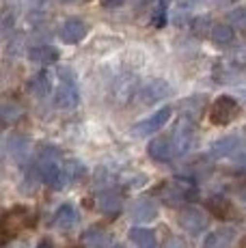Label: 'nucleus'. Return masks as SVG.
<instances>
[{
	"label": "nucleus",
	"mask_w": 246,
	"mask_h": 248,
	"mask_svg": "<svg viewBox=\"0 0 246 248\" xmlns=\"http://www.w3.org/2000/svg\"><path fill=\"white\" fill-rule=\"evenodd\" d=\"M59 78H61V84H59V89L54 91V106L63 108V110H69V108H74L76 104H78V89H76L74 71L67 67H61Z\"/></svg>",
	"instance_id": "obj_1"
},
{
	"label": "nucleus",
	"mask_w": 246,
	"mask_h": 248,
	"mask_svg": "<svg viewBox=\"0 0 246 248\" xmlns=\"http://www.w3.org/2000/svg\"><path fill=\"white\" fill-rule=\"evenodd\" d=\"M240 114V102L231 95H220L210 108V121L214 125H229L231 121H235Z\"/></svg>",
	"instance_id": "obj_2"
},
{
	"label": "nucleus",
	"mask_w": 246,
	"mask_h": 248,
	"mask_svg": "<svg viewBox=\"0 0 246 248\" xmlns=\"http://www.w3.org/2000/svg\"><path fill=\"white\" fill-rule=\"evenodd\" d=\"M197 190H195V184L188 179H175V181H167L158 188V197L162 201H167L169 205H177V203H184L188 201L190 197H195Z\"/></svg>",
	"instance_id": "obj_3"
},
{
	"label": "nucleus",
	"mask_w": 246,
	"mask_h": 248,
	"mask_svg": "<svg viewBox=\"0 0 246 248\" xmlns=\"http://www.w3.org/2000/svg\"><path fill=\"white\" fill-rule=\"evenodd\" d=\"M171 112H173L171 106L160 108V110H155V114H151L149 119H145V121L136 123V125L132 127V134H134V136H149V134H155V132H160L164 125H167V121L171 119Z\"/></svg>",
	"instance_id": "obj_4"
},
{
	"label": "nucleus",
	"mask_w": 246,
	"mask_h": 248,
	"mask_svg": "<svg viewBox=\"0 0 246 248\" xmlns=\"http://www.w3.org/2000/svg\"><path fill=\"white\" fill-rule=\"evenodd\" d=\"M179 225L190 235H199L207 229V214L199 207H186L179 212Z\"/></svg>",
	"instance_id": "obj_5"
},
{
	"label": "nucleus",
	"mask_w": 246,
	"mask_h": 248,
	"mask_svg": "<svg viewBox=\"0 0 246 248\" xmlns=\"http://www.w3.org/2000/svg\"><path fill=\"white\" fill-rule=\"evenodd\" d=\"M244 145L246 140L240 134H227L212 145V155H216V158H231V155L240 154L244 149Z\"/></svg>",
	"instance_id": "obj_6"
},
{
	"label": "nucleus",
	"mask_w": 246,
	"mask_h": 248,
	"mask_svg": "<svg viewBox=\"0 0 246 248\" xmlns=\"http://www.w3.org/2000/svg\"><path fill=\"white\" fill-rule=\"evenodd\" d=\"M171 91L173 89H171V84H169L167 80L155 78V80H149V82L140 89L138 97H140V102L143 104H155V102H162L164 97H169Z\"/></svg>",
	"instance_id": "obj_7"
},
{
	"label": "nucleus",
	"mask_w": 246,
	"mask_h": 248,
	"mask_svg": "<svg viewBox=\"0 0 246 248\" xmlns=\"http://www.w3.org/2000/svg\"><path fill=\"white\" fill-rule=\"evenodd\" d=\"M149 158L155 162H171L175 158V147L171 136H155L147 147Z\"/></svg>",
	"instance_id": "obj_8"
},
{
	"label": "nucleus",
	"mask_w": 246,
	"mask_h": 248,
	"mask_svg": "<svg viewBox=\"0 0 246 248\" xmlns=\"http://www.w3.org/2000/svg\"><path fill=\"white\" fill-rule=\"evenodd\" d=\"M87 32H89V26L80 20V17H69V20L63 22L59 35L65 44H80V41L87 37Z\"/></svg>",
	"instance_id": "obj_9"
},
{
	"label": "nucleus",
	"mask_w": 246,
	"mask_h": 248,
	"mask_svg": "<svg viewBox=\"0 0 246 248\" xmlns=\"http://www.w3.org/2000/svg\"><path fill=\"white\" fill-rule=\"evenodd\" d=\"M127 214H130V218L134 222H149V220H154V218L158 216V207H155V203L151 201V199L140 197V199H136V201L130 205Z\"/></svg>",
	"instance_id": "obj_10"
},
{
	"label": "nucleus",
	"mask_w": 246,
	"mask_h": 248,
	"mask_svg": "<svg viewBox=\"0 0 246 248\" xmlns=\"http://www.w3.org/2000/svg\"><path fill=\"white\" fill-rule=\"evenodd\" d=\"M11 225H15L13 227V231H11V235H15L20 229H28V227L35 225V216H32L26 207H15V209H11V212H7V216H4L2 231L4 229H9Z\"/></svg>",
	"instance_id": "obj_11"
},
{
	"label": "nucleus",
	"mask_w": 246,
	"mask_h": 248,
	"mask_svg": "<svg viewBox=\"0 0 246 248\" xmlns=\"http://www.w3.org/2000/svg\"><path fill=\"white\" fill-rule=\"evenodd\" d=\"M121 205L123 199L117 190H104L97 194V209L104 216H117L121 212Z\"/></svg>",
	"instance_id": "obj_12"
},
{
	"label": "nucleus",
	"mask_w": 246,
	"mask_h": 248,
	"mask_svg": "<svg viewBox=\"0 0 246 248\" xmlns=\"http://www.w3.org/2000/svg\"><path fill=\"white\" fill-rule=\"evenodd\" d=\"M235 240H238V233L233 229H218L207 235L203 248H233Z\"/></svg>",
	"instance_id": "obj_13"
},
{
	"label": "nucleus",
	"mask_w": 246,
	"mask_h": 248,
	"mask_svg": "<svg viewBox=\"0 0 246 248\" xmlns=\"http://www.w3.org/2000/svg\"><path fill=\"white\" fill-rule=\"evenodd\" d=\"M76 225H78V212L74 209V205H61L54 214V227L61 231H72Z\"/></svg>",
	"instance_id": "obj_14"
},
{
	"label": "nucleus",
	"mask_w": 246,
	"mask_h": 248,
	"mask_svg": "<svg viewBox=\"0 0 246 248\" xmlns=\"http://www.w3.org/2000/svg\"><path fill=\"white\" fill-rule=\"evenodd\" d=\"M207 209H210V214L212 216H216L218 220H235V216H238V212H235V207L231 205V201L220 199V197L210 199Z\"/></svg>",
	"instance_id": "obj_15"
},
{
	"label": "nucleus",
	"mask_w": 246,
	"mask_h": 248,
	"mask_svg": "<svg viewBox=\"0 0 246 248\" xmlns=\"http://www.w3.org/2000/svg\"><path fill=\"white\" fill-rule=\"evenodd\" d=\"M32 63H39V65H52L59 61V50L52 46H37L28 52Z\"/></svg>",
	"instance_id": "obj_16"
},
{
	"label": "nucleus",
	"mask_w": 246,
	"mask_h": 248,
	"mask_svg": "<svg viewBox=\"0 0 246 248\" xmlns=\"http://www.w3.org/2000/svg\"><path fill=\"white\" fill-rule=\"evenodd\" d=\"M7 149H9V154H11L15 160H22V158H26L28 151H31V142H28L24 136L13 134L7 140Z\"/></svg>",
	"instance_id": "obj_17"
},
{
	"label": "nucleus",
	"mask_w": 246,
	"mask_h": 248,
	"mask_svg": "<svg viewBox=\"0 0 246 248\" xmlns=\"http://www.w3.org/2000/svg\"><path fill=\"white\" fill-rule=\"evenodd\" d=\"M130 240L136 248H155V235L149 229H132L130 231Z\"/></svg>",
	"instance_id": "obj_18"
},
{
	"label": "nucleus",
	"mask_w": 246,
	"mask_h": 248,
	"mask_svg": "<svg viewBox=\"0 0 246 248\" xmlns=\"http://www.w3.org/2000/svg\"><path fill=\"white\" fill-rule=\"evenodd\" d=\"M63 173H65V184H76V181H80L87 175V169H84V164L82 162H78V160H69L67 164L63 166Z\"/></svg>",
	"instance_id": "obj_19"
},
{
	"label": "nucleus",
	"mask_w": 246,
	"mask_h": 248,
	"mask_svg": "<svg viewBox=\"0 0 246 248\" xmlns=\"http://www.w3.org/2000/svg\"><path fill=\"white\" fill-rule=\"evenodd\" d=\"M210 37L214 44L218 46H227L233 41V28L229 26V24H214L210 31Z\"/></svg>",
	"instance_id": "obj_20"
},
{
	"label": "nucleus",
	"mask_w": 246,
	"mask_h": 248,
	"mask_svg": "<svg viewBox=\"0 0 246 248\" xmlns=\"http://www.w3.org/2000/svg\"><path fill=\"white\" fill-rule=\"evenodd\" d=\"M182 108L186 110V112H184L186 117H190V114H192V117L197 119L199 114L205 110V97H203V95H192L190 99H186V102L182 104Z\"/></svg>",
	"instance_id": "obj_21"
},
{
	"label": "nucleus",
	"mask_w": 246,
	"mask_h": 248,
	"mask_svg": "<svg viewBox=\"0 0 246 248\" xmlns=\"http://www.w3.org/2000/svg\"><path fill=\"white\" fill-rule=\"evenodd\" d=\"M108 233L106 231H102V229H89L87 233H84V242H87L89 246H93V248H104L108 244Z\"/></svg>",
	"instance_id": "obj_22"
},
{
	"label": "nucleus",
	"mask_w": 246,
	"mask_h": 248,
	"mask_svg": "<svg viewBox=\"0 0 246 248\" xmlns=\"http://www.w3.org/2000/svg\"><path fill=\"white\" fill-rule=\"evenodd\" d=\"M31 91L35 95H48V91H50V76L46 74V71L37 74L35 78L31 80Z\"/></svg>",
	"instance_id": "obj_23"
},
{
	"label": "nucleus",
	"mask_w": 246,
	"mask_h": 248,
	"mask_svg": "<svg viewBox=\"0 0 246 248\" xmlns=\"http://www.w3.org/2000/svg\"><path fill=\"white\" fill-rule=\"evenodd\" d=\"M151 24H154V26H158V28H162L164 24H167V4H164V2L158 4V11H155L154 17H151Z\"/></svg>",
	"instance_id": "obj_24"
},
{
	"label": "nucleus",
	"mask_w": 246,
	"mask_h": 248,
	"mask_svg": "<svg viewBox=\"0 0 246 248\" xmlns=\"http://www.w3.org/2000/svg\"><path fill=\"white\" fill-rule=\"evenodd\" d=\"M231 22H235L238 26L246 28V9H238V11L231 13Z\"/></svg>",
	"instance_id": "obj_25"
},
{
	"label": "nucleus",
	"mask_w": 246,
	"mask_h": 248,
	"mask_svg": "<svg viewBox=\"0 0 246 248\" xmlns=\"http://www.w3.org/2000/svg\"><path fill=\"white\" fill-rule=\"evenodd\" d=\"M164 248H184V244L177 240V237H171V240H169L167 244H164Z\"/></svg>",
	"instance_id": "obj_26"
},
{
	"label": "nucleus",
	"mask_w": 246,
	"mask_h": 248,
	"mask_svg": "<svg viewBox=\"0 0 246 248\" xmlns=\"http://www.w3.org/2000/svg\"><path fill=\"white\" fill-rule=\"evenodd\" d=\"M235 170H246V155H242V158L235 162Z\"/></svg>",
	"instance_id": "obj_27"
},
{
	"label": "nucleus",
	"mask_w": 246,
	"mask_h": 248,
	"mask_svg": "<svg viewBox=\"0 0 246 248\" xmlns=\"http://www.w3.org/2000/svg\"><path fill=\"white\" fill-rule=\"evenodd\" d=\"M104 4H106V7H119V4L123 2V0H102Z\"/></svg>",
	"instance_id": "obj_28"
},
{
	"label": "nucleus",
	"mask_w": 246,
	"mask_h": 248,
	"mask_svg": "<svg viewBox=\"0 0 246 248\" xmlns=\"http://www.w3.org/2000/svg\"><path fill=\"white\" fill-rule=\"evenodd\" d=\"M35 248H54V246H52L48 240H44V242H39V244H37Z\"/></svg>",
	"instance_id": "obj_29"
},
{
	"label": "nucleus",
	"mask_w": 246,
	"mask_h": 248,
	"mask_svg": "<svg viewBox=\"0 0 246 248\" xmlns=\"http://www.w3.org/2000/svg\"><path fill=\"white\" fill-rule=\"evenodd\" d=\"M242 97H244V102H246V91H242Z\"/></svg>",
	"instance_id": "obj_30"
},
{
	"label": "nucleus",
	"mask_w": 246,
	"mask_h": 248,
	"mask_svg": "<svg viewBox=\"0 0 246 248\" xmlns=\"http://www.w3.org/2000/svg\"><path fill=\"white\" fill-rule=\"evenodd\" d=\"M112 248H123V246H121V244H117V246H112Z\"/></svg>",
	"instance_id": "obj_31"
}]
</instances>
